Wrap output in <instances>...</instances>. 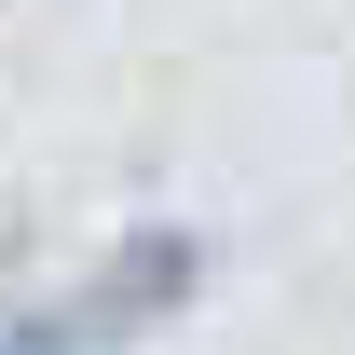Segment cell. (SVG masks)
<instances>
[{"label": "cell", "instance_id": "1", "mask_svg": "<svg viewBox=\"0 0 355 355\" xmlns=\"http://www.w3.org/2000/svg\"><path fill=\"white\" fill-rule=\"evenodd\" d=\"M191 287H205V232H123L110 260H96L83 301H55V314H0V355H110L137 342V328H164V314H191Z\"/></svg>", "mask_w": 355, "mask_h": 355}]
</instances>
